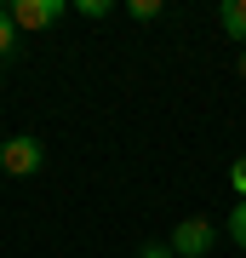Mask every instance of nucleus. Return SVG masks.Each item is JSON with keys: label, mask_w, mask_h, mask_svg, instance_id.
<instances>
[{"label": "nucleus", "mask_w": 246, "mask_h": 258, "mask_svg": "<svg viewBox=\"0 0 246 258\" xmlns=\"http://www.w3.org/2000/svg\"><path fill=\"white\" fill-rule=\"evenodd\" d=\"M40 166H46V149H40V138H6V144H0V172L29 178V172H40Z\"/></svg>", "instance_id": "1"}, {"label": "nucleus", "mask_w": 246, "mask_h": 258, "mask_svg": "<svg viewBox=\"0 0 246 258\" xmlns=\"http://www.w3.org/2000/svg\"><path fill=\"white\" fill-rule=\"evenodd\" d=\"M212 241H218V230H212L206 218H183L178 230H172V252H178V258H206Z\"/></svg>", "instance_id": "2"}, {"label": "nucleus", "mask_w": 246, "mask_h": 258, "mask_svg": "<svg viewBox=\"0 0 246 258\" xmlns=\"http://www.w3.org/2000/svg\"><path fill=\"white\" fill-rule=\"evenodd\" d=\"M6 12H12L18 29H52L69 6H63V0H18V6H6Z\"/></svg>", "instance_id": "3"}, {"label": "nucleus", "mask_w": 246, "mask_h": 258, "mask_svg": "<svg viewBox=\"0 0 246 258\" xmlns=\"http://www.w3.org/2000/svg\"><path fill=\"white\" fill-rule=\"evenodd\" d=\"M218 23H223V35L235 40V46H246V0H223V6H218Z\"/></svg>", "instance_id": "4"}, {"label": "nucleus", "mask_w": 246, "mask_h": 258, "mask_svg": "<svg viewBox=\"0 0 246 258\" xmlns=\"http://www.w3.org/2000/svg\"><path fill=\"white\" fill-rule=\"evenodd\" d=\"M126 12H132L137 23H155V18H160L166 6H160V0H126Z\"/></svg>", "instance_id": "5"}, {"label": "nucleus", "mask_w": 246, "mask_h": 258, "mask_svg": "<svg viewBox=\"0 0 246 258\" xmlns=\"http://www.w3.org/2000/svg\"><path fill=\"white\" fill-rule=\"evenodd\" d=\"M12 46H18V23H12V12L0 6V57H6Z\"/></svg>", "instance_id": "6"}, {"label": "nucleus", "mask_w": 246, "mask_h": 258, "mask_svg": "<svg viewBox=\"0 0 246 258\" xmlns=\"http://www.w3.org/2000/svg\"><path fill=\"white\" fill-rule=\"evenodd\" d=\"M229 241H235V247H246V201L229 212Z\"/></svg>", "instance_id": "7"}, {"label": "nucleus", "mask_w": 246, "mask_h": 258, "mask_svg": "<svg viewBox=\"0 0 246 258\" xmlns=\"http://www.w3.org/2000/svg\"><path fill=\"white\" fill-rule=\"evenodd\" d=\"M74 12L80 18H109V0H74Z\"/></svg>", "instance_id": "8"}, {"label": "nucleus", "mask_w": 246, "mask_h": 258, "mask_svg": "<svg viewBox=\"0 0 246 258\" xmlns=\"http://www.w3.org/2000/svg\"><path fill=\"white\" fill-rule=\"evenodd\" d=\"M229 184H235V195H240V201H246V155H240L235 166H229Z\"/></svg>", "instance_id": "9"}, {"label": "nucleus", "mask_w": 246, "mask_h": 258, "mask_svg": "<svg viewBox=\"0 0 246 258\" xmlns=\"http://www.w3.org/2000/svg\"><path fill=\"white\" fill-rule=\"evenodd\" d=\"M137 258H172V247H160V241H149V247H137Z\"/></svg>", "instance_id": "10"}, {"label": "nucleus", "mask_w": 246, "mask_h": 258, "mask_svg": "<svg viewBox=\"0 0 246 258\" xmlns=\"http://www.w3.org/2000/svg\"><path fill=\"white\" fill-rule=\"evenodd\" d=\"M240 75H246V52H240Z\"/></svg>", "instance_id": "11"}]
</instances>
